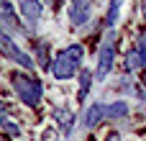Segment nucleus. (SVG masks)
<instances>
[{
  "label": "nucleus",
  "instance_id": "nucleus-10",
  "mask_svg": "<svg viewBox=\"0 0 146 141\" xmlns=\"http://www.w3.org/2000/svg\"><path fill=\"white\" fill-rule=\"evenodd\" d=\"M144 64H146V57H141L136 49H131V51H128V57H126V69H128V72H133V69H141Z\"/></svg>",
  "mask_w": 146,
  "mask_h": 141
},
{
  "label": "nucleus",
  "instance_id": "nucleus-4",
  "mask_svg": "<svg viewBox=\"0 0 146 141\" xmlns=\"http://www.w3.org/2000/svg\"><path fill=\"white\" fill-rule=\"evenodd\" d=\"M0 51H3L8 59H13L15 64H21L23 69H33V59H31L26 51H21V49L13 44V39H10L8 33H0Z\"/></svg>",
  "mask_w": 146,
  "mask_h": 141
},
{
  "label": "nucleus",
  "instance_id": "nucleus-5",
  "mask_svg": "<svg viewBox=\"0 0 146 141\" xmlns=\"http://www.w3.org/2000/svg\"><path fill=\"white\" fill-rule=\"evenodd\" d=\"M8 31H21V23L13 10V3L0 0V33H8Z\"/></svg>",
  "mask_w": 146,
  "mask_h": 141
},
{
  "label": "nucleus",
  "instance_id": "nucleus-3",
  "mask_svg": "<svg viewBox=\"0 0 146 141\" xmlns=\"http://www.w3.org/2000/svg\"><path fill=\"white\" fill-rule=\"evenodd\" d=\"M115 41H118V36H115V31L110 28V31L105 33L103 44H100V51H98L95 80H105V77L110 74V69H113V64H115Z\"/></svg>",
  "mask_w": 146,
  "mask_h": 141
},
{
  "label": "nucleus",
  "instance_id": "nucleus-7",
  "mask_svg": "<svg viewBox=\"0 0 146 141\" xmlns=\"http://www.w3.org/2000/svg\"><path fill=\"white\" fill-rule=\"evenodd\" d=\"M69 18H72V26H82L87 23L90 18V0H77L69 10Z\"/></svg>",
  "mask_w": 146,
  "mask_h": 141
},
{
  "label": "nucleus",
  "instance_id": "nucleus-6",
  "mask_svg": "<svg viewBox=\"0 0 146 141\" xmlns=\"http://www.w3.org/2000/svg\"><path fill=\"white\" fill-rule=\"evenodd\" d=\"M103 118H108V105H105V103H95V105H90V110L85 113V126H87V128H95Z\"/></svg>",
  "mask_w": 146,
  "mask_h": 141
},
{
  "label": "nucleus",
  "instance_id": "nucleus-12",
  "mask_svg": "<svg viewBox=\"0 0 146 141\" xmlns=\"http://www.w3.org/2000/svg\"><path fill=\"white\" fill-rule=\"evenodd\" d=\"M90 85H92V72L90 69H82L80 72V98H85L90 92Z\"/></svg>",
  "mask_w": 146,
  "mask_h": 141
},
{
  "label": "nucleus",
  "instance_id": "nucleus-15",
  "mask_svg": "<svg viewBox=\"0 0 146 141\" xmlns=\"http://www.w3.org/2000/svg\"><path fill=\"white\" fill-rule=\"evenodd\" d=\"M38 54H41V64L46 67L49 62H46V44H38Z\"/></svg>",
  "mask_w": 146,
  "mask_h": 141
},
{
  "label": "nucleus",
  "instance_id": "nucleus-1",
  "mask_svg": "<svg viewBox=\"0 0 146 141\" xmlns=\"http://www.w3.org/2000/svg\"><path fill=\"white\" fill-rule=\"evenodd\" d=\"M80 62H82V46L80 44H72V46L62 49L54 57L51 74L56 80H69V77H74V72H80Z\"/></svg>",
  "mask_w": 146,
  "mask_h": 141
},
{
  "label": "nucleus",
  "instance_id": "nucleus-14",
  "mask_svg": "<svg viewBox=\"0 0 146 141\" xmlns=\"http://www.w3.org/2000/svg\"><path fill=\"white\" fill-rule=\"evenodd\" d=\"M136 51H139L141 57H146V28L139 33V39H136Z\"/></svg>",
  "mask_w": 146,
  "mask_h": 141
},
{
  "label": "nucleus",
  "instance_id": "nucleus-13",
  "mask_svg": "<svg viewBox=\"0 0 146 141\" xmlns=\"http://www.w3.org/2000/svg\"><path fill=\"white\" fill-rule=\"evenodd\" d=\"M128 113V108L123 105V103H115V105H108V118H121V116H126Z\"/></svg>",
  "mask_w": 146,
  "mask_h": 141
},
{
  "label": "nucleus",
  "instance_id": "nucleus-16",
  "mask_svg": "<svg viewBox=\"0 0 146 141\" xmlns=\"http://www.w3.org/2000/svg\"><path fill=\"white\" fill-rule=\"evenodd\" d=\"M0 126H5V108H3V103H0Z\"/></svg>",
  "mask_w": 146,
  "mask_h": 141
},
{
  "label": "nucleus",
  "instance_id": "nucleus-17",
  "mask_svg": "<svg viewBox=\"0 0 146 141\" xmlns=\"http://www.w3.org/2000/svg\"><path fill=\"white\" fill-rule=\"evenodd\" d=\"M74 3H77V0H74Z\"/></svg>",
  "mask_w": 146,
  "mask_h": 141
},
{
  "label": "nucleus",
  "instance_id": "nucleus-2",
  "mask_svg": "<svg viewBox=\"0 0 146 141\" xmlns=\"http://www.w3.org/2000/svg\"><path fill=\"white\" fill-rule=\"evenodd\" d=\"M10 85H13V90L18 92V98H21L26 105L33 108V105L41 103L44 87H41L38 80H33V77H28V74H23V72H13V74H10Z\"/></svg>",
  "mask_w": 146,
  "mask_h": 141
},
{
  "label": "nucleus",
  "instance_id": "nucleus-9",
  "mask_svg": "<svg viewBox=\"0 0 146 141\" xmlns=\"http://www.w3.org/2000/svg\"><path fill=\"white\" fill-rule=\"evenodd\" d=\"M21 3V10H23V18L28 23H36L38 15H41V3L38 0H18Z\"/></svg>",
  "mask_w": 146,
  "mask_h": 141
},
{
  "label": "nucleus",
  "instance_id": "nucleus-8",
  "mask_svg": "<svg viewBox=\"0 0 146 141\" xmlns=\"http://www.w3.org/2000/svg\"><path fill=\"white\" fill-rule=\"evenodd\" d=\"M54 121L62 126L64 134H69L72 126H74V113H72L69 108H54Z\"/></svg>",
  "mask_w": 146,
  "mask_h": 141
},
{
  "label": "nucleus",
  "instance_id": "nucleus-11",
  "mask_svg": "<svg viewBox=\"0 0 146 141\" xmlns=\"http://www.w3.org/2000/svg\"><path fill=\"white\" fill-rule=\"evenodd\" d=\"M121 3H123V0H110V5H108V15H105V28H108V31L115 26V18H118V13H121Z\"/></svg>",
  "mask_w": 146,
  "mask_h": 141
}]
</instances>
